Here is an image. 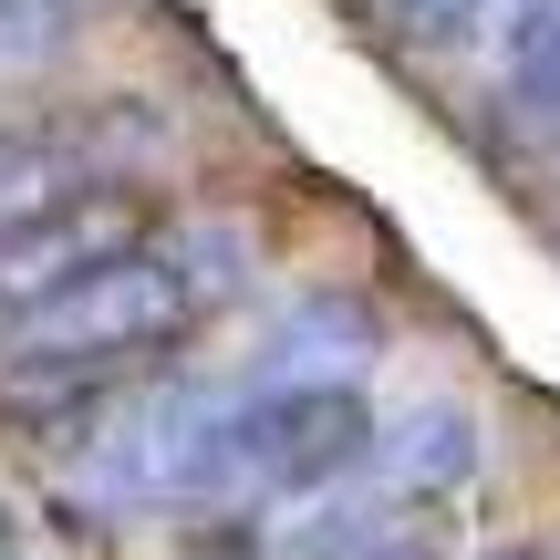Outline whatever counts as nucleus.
Masks as SVG:
<instances>
[{
    "label": "nucleus",
    "instance_id": "obj_1",
    "mask_svg": "<svg viewBox=\"0 0 560 560\" xmlns=\"http://www.w3.org/2000/svg\"><path fill=\"white\" fill-rule=\"evenodd\" d=\"M240 280H249V240H240V229H156L145 249L83 270L73 291L32 301L21 322H0V363L32 374V384L115 374V363L156 353V342H177V332H198Z\"/></svg>",
    "mask_w": 560,
    "mask_h": 560
},
{
    "label": "nucleus",
    "instance_id": "obj_2",
    "mask_svg": "<svg viewBox=\"0 0 560 560\" xmlns=\"http://www.w3.org/2000/svg\"><path fill=\"white\" fill-rule=\"evenodd\" d=\"M374 467V405L353 384H240V499H332Z\"/></svg>",
    "mask_w": 560,
    "mask_h": 560
},
{
    "label": "nucleus",
    "instance_id": "obj_3",
    "mask_svg": "<svg viewBox=\"0 0 560 560\" xmlns=\"http://www.w3.org/2000/svg\"><path fill=\"white\" fill-rule=\"evenodd\" d=\"M156 240V208H145V187H115V177H83L62 187V198H42L32 219L0 229V322H21L32 301L73 291L83 270L125 260V249Z\"/></svg>",
    "mask_w": 560,
    "mask_h": 560
},
{
    "label": "nucleus",
    "instance_id": "obj_4",
    "mask_svg": "<svg viewBox=\"0 0 560 560\" xmlns=\"http://www.w3.org/2000/svg\"><path fill=\"white\" fill-rule=\"evenodd\" d=\"M374 342H384V322L353 291H312L301 312H280V332L260 353V384H353L374 363Z\"/></svg>",
    "mask_w": 560,
    "mask_h": 560
},
{
    "label": "nucleus",
    "instance_id": "obj_5",
    "mask_svg": "<svg viewBox=\"0 0 560 560\" xmlns=\"http://www.w3.org/2000/svg\"><path fill=\"white\" fill-rule=\"evenodd\" d=\"M374 467L405 488V499H436V488H457L467 467H478V416H467L457 395L405 405L395 425H374Z\"/></svg>",
    "mask_w": 560,
    "mask_h": 560
},
{
    "label": "nucleus",
    "instance_id": "obj_6",
    "mask_svg": "<svg viewBox=\"0 0 560 560\" xmlns=\"http://www.w3.org/2000/svg\"><path fill=\"white\" fill-rule=\"evenodd\" d=\"M499 73H509L520 125H550V136H560V0H520V11H509Z\"/></svg>",
    "mask_w": 560,
    "mask_h": 560
},
{
    "label": "nucleus",
    "instance_id": "obj_7",
    "mask_svg": "<svg viewBox=\"0 0 560 560\" xmlns=\"http://www.w3.org/2000/svg\"><path fill=\"white\" fill-rule=\"evenodd\" d=\"M83 11L94 0H0V73H42V62L73 52Z\"/></svg>",
    "mask_w": 560,
    "mask_h": 560
},
{
    "label": "nucleus",
    "instance_id": "obj_8",
    "mask_svg": "<svg viewBox=\"0 0 560 560\" xmlns=\"http://www.w3.org/2000/svg\"><path fill=\"white\" fill-rule=\"evenodd\" d=\"M62 187H83V166L62 156L52 136H0V229L32 219L42 198H62Z\"/></svg>",
    "mask_w": 560,
    "mask_h": 560
},
{
    "label": "nucleus",
    "instance_id": "obj_9",
    "mask_svg": "<svg viewBox=\"0 0 560 560\" xmlns=\"http://www.w3.org/2000/svg\"><path fill=\"white\" fill-rule=\"evenodd\" d=\"M363 11H374V32H384V42H416V52H436V42L478 32L488 0H363Z\"/></svg>",
    "mask_w": 560,
    "mask_h": 560
},
{
    "label": "nucleus",
    "instance_id": "obj_10",
    "mask_svg": "<svg viewBox=\"0 0 560 560\" xmlns=\"http://www.w3.org/2000/svg\"><path fill=\"white\" fill-rule=\"evenodd\" d=\"M312 560H425V540L405 520H342L332 540H312Z\"/></svg>",
    "mask_w": 560,
    "mask_h": 560
},
{
    "label": "nucleus",
    "instance_id": "obj_11",
    "mask_svg": "<svg viewBox=\"0 0 560 560\" xmlns=\"http://www.w3.org/2000/svg\"><path fill=\"white\" fill-rule=\"evenodd\" d=\"M0 560H32V540H21V520L0 509Z\"/></svg>",
    "mask_w": 560,
    "mask_h": 560
},
{
    "label": "nucleus",
    "instance_id": "obj_12",
    "mask_svg": "<svg viewBox=\"0 0 560 560\" xmlns=\"http://www.w3.org/2000/svg\"><path fill=\"white\" fill-rule=\"evenodd\" d=\"M499 560H540V550H499Z\"/></svg>",
    "mask_w": 560,
    "mask_h": 560
}]
</instances>
